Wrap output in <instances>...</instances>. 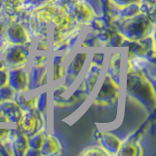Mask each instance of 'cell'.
Here are the masks:
<instances>
[{
    "label": "cell",
    "instance_id": "7a4b0ae2",
    "mask_svg": "<svg viewBox=\"0 0 156 156\" xmlns=\"http://www.w3.org/2000/svg\"><path fill=\"white\" fill-rule=\"evenodd\" d=\"M127 92L135 99L139 101L148 99L152 102H155V95L153 86L150 84L144 72L136 69L129 65L128 73H127Z\"/></svg>",
    "mask_w": 156,
    "mask_h": 156
},
{
    "label": "cell",
    "instance_id": "5b68a950",
    "mask_svg": "<svg viewBox=\"0 0 156 156\" xmlns=\"http://www.w3.org/2000/svg\"><path fill=\"white\" fill-rule=\"evenodd\" d=\"M5 40L13 45H29L31 37L23 24L11 20L5 23Z\"/></svg>",
    "mask_w": 156,
    "mask_h": 156
},
{
    "label": "cell",
    "instance_id": "ba28073f",
    "mask_svg": "<svg viewBox=\"0 0 156 156\" xmlns=\"http://www.w3.org/2000/svg\"><path fill=\"white\" fill-rule=\"evenodd\" d=\"M8 85L16 92H28L30 89L29 72L26 68L8 69Z\"/></svg>",
    "mask_w": 156,
    "mask_h": 156
},
{
    "label": "cell",
    "instance_id": "277c9868",
    "mask_svg": "<svg viewBox=\"0 0 156 156\" xmlns=\"http://www.w3.org/2000/svg\"><path fill=\"white\" fill-rule=\"evenodd\" d=\"M119 83L116 82L108 73L106 72L105 79L101 85L100 91L97 93L95 102L100 105H112L118 100Z\"/></svg>",
    "mask_w": 156,
    "mask_h": 156
},
{
    "label": "cell",
    "instance_id": "4fadbf2b",
    "mask_svg": "<svg viewBox=\"0 0 156 156\" xmlns=\"http://www.w3.org/2000/svg\"><path fill=\"white\" fill-rule=\"evenodd\" d=\"M140 144L136 143V141L133 140H128L126 141H122L120 149L118 150L117 154L120 155H139L141 154L140 152Z\"/></svg>",
    "mask_w": 156,
    "mask_h": 156
},
{
    "label": "cell",
    "instance_id": "9a60e30c",
    "mask_svg": "<svg viewBox=\"0 0 156 156\" xmlns=\"http://www.w3.org/2000/svg\"><path fill=\"white\" fill-rule=\"evenodd\" d=\"M111 2L115 5L117 9L121 10L127 6H129L131 4L140 3V0H111Z\"/></svg>",
    "mask_w": 156,
    "mask_h": 156
},
{
    "label": "cell",
    "instance_id": "e0dca14e",
    "mask_svg": "<svg viewBox=\"0 0 156 156\" xmlns=\"http://www.w3.org/2000/svg\"><path fill=\"white\" fill-rule=\"evenodd\" d=\"M8 85V69L2 68L0 69V88Z\"/></svg>",
    "mask_w": 156,
    "mask_h": 156
},
{
    "label": "cell",
    "instance_id": "7c38bea8",
    "mask_svg": "<svg viewBox=\"0 0 156 156\" xmlns=\"http://www.w3.org/2000/svg\"><path fill=\"white\" fill-rule=\"evenodd\" d=\"M108 74L113 78L116 82H120L121 77V53L115 51L111 54L108 61V67L107 71Z\"/></svg>",
    "mask_w": 156,
    "mask_h": 156
},
{
    "label": "cell",
    "instance_id": "3957f363",
    "mask_svg": "<svg viewBox=\"0 0 156 156\" xmlns=\"http://www.w3.org/2000/svg\"><path fill=\"white\" fill-rule=\"evenodd\" d=\"M28 45H13L7 44L2 55H4V62L7 69L26 68L28 62Z\"/></svg>",
    "mask_w": 156,
    "mask_h": 156
},
{
    "label": "cell",
    "instance_id": "9c48e42d",
    "mask_svg": "<svg viewBox=\"0 0 156 156\" xmlns=\"http://www.w3.org/2000/svg\"><path fill=\"white\" fill-rule=\"evenodd\" d=\"M101 69L102 65H100V63H97L95 62H91V65L88 67L84 80H83V87H84L85 94L90 95L92 91L94 90V87L101 74Z\"/></svg>",
    "mask_w": 156,
    "mask_h": 156
},
{
    "label": "cell",
    "instance_id": "8fae6325",
    "mask_svg": "<svg viewBox=\"0 0 156 156\" xmlns=\"http://www.w3.org/2000/svg\"><path fill=\"white\" fill-rule=\"evenodd\" d=\"M101 146L110 154H117L122 141L116 136L110 133H101L100 139Z\"/></svg>",
    "mask_w": 156,
    "mask_h": 156
},
{
    "label": "cell",
    "instance_id": "6da1fadb",
    "mask_svg": "<svg viewBox=\"0 0 156 156\" xmlns=\"http://www.w3.org/2000/svg\"><path fill=\"white\" fill-rule=\"evenodd\" d=\"M153 23L147 14L140 12L132 17L122 19L120 30L123 36L129 40H144L150 36V32L154 31Z\"/></svg>",
    "mask_w": 156,
    "mask_h": 156
},
{
    "label": "cell",
    "instance_id": "5bb4252c",
    "mask_svg": "<svg viewBox=\"0 0 156 156\" xmlns=\"http://www.w3.org/2000/svg\"><path fill=\"white\" fill-rule=\"evenodd\" d=\"M81 155H109L105 149H104L101 146H92V147H87L84 151L80 153Z\"/></svg>",
    "mask_w": 156,
    "mask_h": 156
},
{
    "label": "cell",
    "instance_id": "52a82bcc",
    "mask_svg": "<svg viewBox=\"0 0 156 156\" xmlns=\"http://www.w3.org/2000/svg\"><path fill=\"white\" fill-rule=\"evenodd\" d=\"M89 53L88 51H80L79 53L75 54V56L72 58V60L66 66V73L65 77L66 82L65 84L70 87V85L76 80L78 75L80 74L83 66H84V62L87 60Z\"/></svg>",
    "mask_w": 156,
    "mask_h": 156
},
{
    "label": "cell",
    "instance_id": "8992f818",
    "mask_svg": "<svg viewBox=\"0 0 156 156\" xmlns=\"http://www.w3.org/2000/svg\"><path fill=\"white\" fill-rule=\"evenodd\" d=\"M66 11L69 15L71 22L75 26H84L89 24L94 19V12L91 7L85 2H82L81 0H76Z\"/></svg>",
    "mask_w": 156,
    "mask_h": 156
},
{
    "label": "cell",
    "instance_id": "30bf717a",
    "mask_svg": "<svg viewBox=\"0 0 156 156\" xmlns=\"http://www.w3.org/2000/svg\"><path fill=\"white\" fill-rule=\"evenodd\" d=\"M62 149V145L58 140L53 135L47 134L43 140V143L39 149V153L42 155H55L60 154Z\"/></svg>",
    "mask_w": 156,
    "mask_h": 156
},
{
    "label": "cell",
    "instance_id": "2e32d148",
    "mask_svg": "<svg viewBox=\"0 0 156 156\" xmlns=\"http://www.w3.org/2000/svg\"><path fill=\"white\" fill-rule=\"evenodd\" d=\"M140 8L141 7H145L148 9V15L151 12H154V8H155V0H140Z\"/></svg>",
    "mask_w": 156,
    "mask_h": 156
}]
</instances>
